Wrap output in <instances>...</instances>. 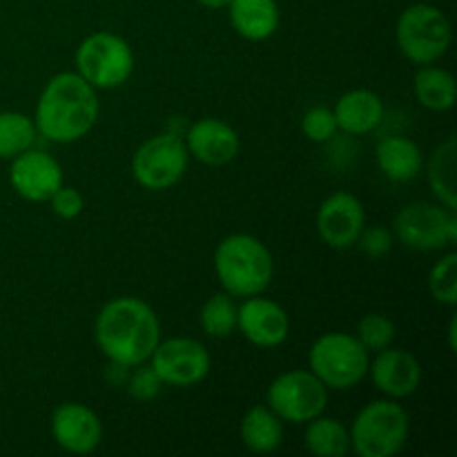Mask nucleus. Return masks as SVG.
<instances>
[{"label":"nucleus","instance_id":"obj_16","mask_svg":"<svg viewBox=\"0 0 457 457\" xmlns=\"http://www.w3.org/2000/svg\"><path fill=\"white\" fill-rule=\"evenodd\" d=\"M369 375L384 397L397 402L418 393L422 384V366L418 357L404 348L388 346L375 353V360L369 364Z\"/></svg>","mask_w":457,"mask_h":457},{"label":"nucleus","instance_id":"obj_17","mask_svg":"<svg viewBox=\"0 0 457 457\" xmlns=\"http://www.w3.org/2000/svg\"><path fill=\"white\" fill-rule=\"evenodd\" d=\"M186 147L192 159L210 168H221L237 159L241 150V138L232 125L226 120L205 116L192 123L186 134Z\"/></svg>","mask_w":457,"mask_h":457},{"label":"nucleus","instance_id":"obj_14","mask_svg":"<svg viewBox=\"0 0 457 457\" xmlns=\"http://www.w3.org/2000/svg\"><path fill=\"white\" fill-rule=\"evenodd\" d=\"M237 330L257 348H277L288 339L290 317L263 295L245 297L237 311Z\"/></svg>","mask_w":457,"mask_h":457},{"label":"nucleus","instance_id":"obj_15","mask_svg":"<svg viewBox=\"0 0 457 457\" xmlns=\"http://www.w3.org/2000/svg\"><path fill=\"white\" fill-rule=\"evenodd\" d=\"M9 183L25 201L45 204L62 186V168L52 154L29 147L12 159Z\"/></svg>","mask_w":457,"mask_h":457},{"label":"nucleus","instance_id":"obj_11","mask_svg":"<svg viewBox=\"0 0 457 457\" xmlns=\"http://www.w3.org/2000/svg\"><path fill=\"white\" fill-rule=\"evenodd\" d=\"M150 366L156 370L165 386L190 388L204 382L212 369L208 348L192 337L161 339L150 357Z\"/></svg>","mask_w":457,"mask_h":457},{"label":"nucleus","instance_id":"obj_27","mask_svg":"<svg viewBox=\"0 0 457 457\" xmlns=\"http://www.w3.org/2000/svg\"><path fill=\"white\" fill-rule=\"evenodd\" d=\"M428 290L433 299L453 308L457 303V253H446L428 272Z\"/></svg>","mask_w":457,"mask_h":457},{"label":"nucleus","instance_id":"obj_32","mask_svg":"<svg viewBox=\"0 0 457 457\" xmlns=\"http://www.w3.org/2000/svg\"><path fill=\"white\" fill-rule=\"evenodd\" d=\"M49 205H52L56 217L65 219V221H71V219L80 217V212H83L85 208V199L76 187L65 186V183H62V186L49 196Z\"/></svg>","mask_w":457,"mask_h":457},{"label":"nucleus","instance_id":"obj_35","mask_svg":"<svg viewBox=\"0 0 457 457\" xmlns=\"http://www.w3.org/2000/svg\"><path fill=\"white\" fill-rule=\"evenodd\" d=\"M455 330H457V320L453 317V320H451V324H449V346H451V351H455V348H457Z\"/></svg>","mask_w":457,"mask_h":457},{"label":"nucleus","instance_id":"obj_13","mask_svg":"<svg viewBox=\"0 0 457 457\" xmlns=\"http://www.w3.org/2000/svg\"><path fill=\"white\" fill-rule=\"evenodd\" d=\"M49 431L62 451L74 455L94 453L103 442L101 418L80 402L58 404L49 420Z\"/></svg>","mask_w":457,"mask_h":457},{"label":"nucleus","instance_id":"obj_30","mask_svg":"<svg viewBox=\"0 0 457 457\" xmlns=\"http://www.w3.org/2000/svg\"><path fill=\"white\" fill-rule=\"evenodd\" d=\"M302 132H303V137L312 143L333 141L335 134L339 132L333 110H330V107H324V105L311 107V110H308L302 119Z\"/></svg>","mask_w":457,"mask_h":457},{"label":"nucleus","instance_id":"obj_28","mask_svg":"<svg viewBox=\"0 0 457 457\" xmlns=\"http://www.w3.org/2000/svg\"><path fill=\"white\" fill-rule=\"evenodd\" d=\"M395 324H393L391 317L382 315V312H370V315H364L357 324V335L361 346L369 353H379L384 348L393 346L395 342Z\"/></svg>","mask_w":457,"mask_h":457},{"label":"nucleus","instance_id":"obj_23","mask_svg":"<svg viewBox=\"0 0 457 457\" xmlns=\"http://www.w3.org/2000/svg\"><path fill=\"white\" fill-rule=\"evenodd\" d=\"M306 449L317 457H344L351 453V433L344 422L324 418V413L306 422Z\"/></svg>","mask_w":457,"mask_h":457},{"label":"nucleus","instance_id":"obj_9","mask_svg":"<svg viewBox=\"0 0 457 457\" xmlns=\"http://www.w3.org/2000/svg\"><path fill=\"white\" fill-rule=\"evenodd\" d=\"M266 404L284 424H306L326 411L328 388L308 369L286 370L268 386Z\"/></svg>","mask_w":457,"mask_h":457},{"label":"nucleus","instance_id":"obj_3","mask_svg":"<svg viewBox=\"0 0 457 457\" xmlns=\"http://www.w3.org/2000/svg\"><path fill=\"white\" fill-rule=\"evenodd\" d=\"M214 272L221 290L245 299L266 293L275 275V262L259 237L237 232L226 237L214 250Z\"/></svg>","mask_w":457,"mask_h":457},{"label":"nucleus","instance_id":"obj_12","mask_svg":"<svg viewBox=\"0 0 457 457\" xmlns=\"http://www.w3.org/2000/svg\"><path fill=\"white\" fill-rule=\"evenodd\" d=\"M366 226L361 201L351 192H333L317 210V232L333 250H348L357 244Z\"/></svg>","mask_w":457,"mask_h":457},{"label":"nucleus","instance_id":"obj_20","mask_svg":"<svg viewBox=\"0 0 457 457\" xmlns=\"http://www.w3.org/2000/svg\"><path fill=\"white\" fill-rule=\"evenodd\" d=\"M379 172L395 183H409L424 168L422 147L409 137H384L375 147Z\"/></svg>","mask_w":457,"mask_h":457},{"label":"nucleus","instance_id":"obj_7","mask_svg":"<svg viewBox=\"0 0 457 457\" xmlns=\"http://www.w3.org/2000/svg\"><path fill=\"white\" fill-rule=\"evenodd\" d=\"M134 52L125 38L112 31L89 34L74 54L76 71L94 89H116L134 74Z\"/></svg>","mask_w":457,"mask_h":457},{"label":"nucleus","instance_id":"obj_8","mask_svg":"<svg viewBox=\"0 0 457 457\" xmlns=\"http://www.w3.org/2000/svg\"><path fill=\"white\" fill-rule=\"evenodd\" d=\"M393 235L411 250L433 253L453 248L457 241L455 210L442 204H409L393 219Z\"/></svg>","mask_w":457,"mask_h":457},{"label":"nucleus","instance_id":"obj_1","mask_svg":"<svg viewBox=\"0 0 457 457\" xmlns=\"http://www.w3.org/2000/svg\"><path fill=\"white\" fill-rule=\"evenodd\" d=\"M94 342L110 361L134 369L150 361L161 342L154 308L137 297H116L94 320Z\"/></svg>","mask_w":457,"mask_h":457},{"label":"nucleus","instance_id":"obj_31","mask_svg":"<svg viewBox=\"0 0 457 457\" xmlns=\"http://www.w3.org/2000/svg\"><path fill=\"white\" fill-rule=\"evenodd\" d=\"M393 241H395V235L386 226H364L355 245H360L361 253L369 254L370 259H382L393 250Z\"/></svg>","mask_w":457,"mask_h":457},{"label":"nucleus","instance_id":"obj_26","mask_svg":"<svg viewBox=\"0 0 457 457\" xmlns=\"http://www.w3.org/2000/svg\"><path fill=\"white\" fill-rule=\"evenodd\" d=\"M237 311L239 306L235 303V297L228 295L226 290H219L212 297L205 299L199 312V324L208 337L226 339L232 333H237Z\"/></svg>","mask_w":457,"mask_h":457},{"label":"nucleus","instance_id":"obj_4","mask_svg":"<svg viewBox=\"0 0 457 457\" xmlns=\"http://www.w3.org/2000/svg\"><path fill=\"white\" fill-rule=\"evenodd\" d=\"M351 451L360 457H393L406 446L411 420L397 400H375L353 420Z\"/></svg>","mask_w":457,"mask_h":457},{"label":"nucleus","instance_id":"obj_2","mask_svg":"<svg viewBox=\"0 0 457 457\" xmlns=\"http://www.w3.org/2000/svg\"><path fill=\"white\" fill-rule=\"evenodd\" d=\"M98 114V89H94L79 71H61L43 87L31 119L40 137L67 145L87 137L96 125Z\"/></svg>","mask_w":457,"mask_h":457},{"label":"nucleus","instance_id":"obj_21","mask_svg":"<svg viewBox=\"0 0 457 457\" xmlns=\"http://www.w3.org/2000/svg\"><path fill=\"white\" fill-rule=\"evenodd\" d=\"M239 436L245 449L257 455H268L284 442V422L268 404H254L241 418Z\"/></svg>","mask_w":457,"mask_h":457},{"label":"nucleus","instance_id":"obj_29","mask_svg":"<svg viewBox=\"0 0 457 457\" xmlns=\"http://www.w3.org/2000/svg\"><path fill=\"white\" fill-rule=\"evenodd\" d=\"M165 384L161 382V378L156 375V370L152 369L150 361L145 364H138L134 369H129V378L125 382L129 397L137 402H152L161 395Z\"/></svg>","mask_w":457,"mask_h":457},{"label":"nucleus","instance_id":"obj_22","mask_svg":"<svg viewBox=\"0 0 457 457\" xmlns=\"http://www.w3.org/2000/svg\"><path fill=\"white\" fill-rule=\"evenodd\" d=\"M413 92L420 105L431 112H446L455 105L457 87L453 74L436 62L420 65L413 79Z\"/></svg>","mask_w":457,"mask_h":457},{"label":"nucleus","instance_id":"obj_25","mask_svg":"<svg viewBox=\"0 0 457 457\" xmlns=\"http://www.w3.org/2000/svg\"><path fill=\"white\" fill-rule=\"evenodd\" d=\"M38 129L22 112H0V159L12 161L34 145Z\"/></svg>","mask_w":457,"mask_h":457},{"label":"nucleus","instance_id":"obj_24","mask_svg":"<svg viewBox=\"0 0 457 457\" xmlns=\"http://www.w3.org/2000/svg\"><path fill=\"white\" fill-rule=\"evenodd\" d=\"M455 159H457L455 138L449 137L445 143L437 145V150L433 152L431 161H428V183H431L433 195H436L437 201L449 210H457Z\"/></svg>","mask_w":457,"mask_h":457},{"label":"nucleus","instance_id":"obj_5","mask_svg":"<svg viewBox=\"0 0 457 457\" xmlns=\"http://www.w3.org/2000/svg\"><path fill=\"white\" fill-rule=\"evenodd\" d=\"M370 353L351 333H324L308 351V370L328 391H351L369 378Z\"/></svg>","mask_w":457,"mask_h":457},{"label":"nucleus","instance_id":"obj_6","mask_svg":"<svg viewBox=\"0 0 457 457\" xmlns=\"http://www.w3.org/2000/svg\"><path fill=\"white\" fill-rule=\"evenodd\" d=\"M453 31L446 13L428 3H415L397 16L395 43L413 65H433L449 52Z\"/></svg>","mask_w":457,"mask_h":457},{"label":"nucleus","instance_id":"obj_10","mask_svg":"<svg viewBox=\"0 0 457 457\" xmlns=\"http://www.w3.org/2000/svg\"><path fill=\"white\" fill-rule=\"evenodd\" d=\"M190 152L186 141L174 132L152 137L134 152L132 174L134 181L152 192H163L177 186L187 172Z\"/></svg>","mask_w":457,"mask_h":457},{"label":"nucleus","instance_id":"obj_19","mask_svg":"<svg viewBox=\"0 0 457 457\" xmlns=\"http://www.w3.org/2000/svg\"><path fill=\"white\" fill-rule=\"evenodd\" d=\"M226 9L232 29L250 43L272 38L279 29L281 12L277 0H230Z\"/></svg>","mask_w":457,"mask_h":457},{"label":"nucleus","instance_id":"obj_18","mask_svg":"<svg viewBox=\"0 0 457 457\" xmlns=\"http://www.w3.org/2000/svg\"><path fill=\"white\" fill-rule=\"evenodd\" d=\"M333 114L342 132L351 134V137H364L382 125L384 101L373 89H351L339 96L333 107Z\"/></svg>","mask_w":457,"mask_h":457},{"label":"nucleus","instance_id":"obj_34","mask_svg":"<svg viewBox=\"0 0 457 457\" xmlns=\"http://www.w3.org/2000/svg\"><path fill=\"white\" fill-rule=\"evenodd\" d=\"M201 7L205 9H212V12H219V9H226L230 4V0H196Z\"/></svg>","mask_w":457,"mask_h":457},{"label":"nucleus","instance_id":"obj_33","mask_svg":"<svg viewBox=\"0 0 457 457\" xmlns=\"http://www.w3.org/2000/svg\"><path fill=\"white\" fill-rule=\"evenodd\" d=\"M105 378L112 386H125V382L129 378V369L123 364H116V361H110V366L105 370Z\"/></svg>","mask_w":457,"mask_h":457}]
</instances>
